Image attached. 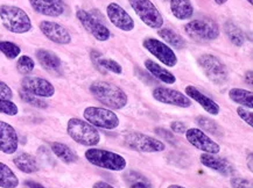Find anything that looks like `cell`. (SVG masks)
Returning <instances> with one entry per match:
<instances>
[{
	"label": "cell",
	"instance_id": "38",
	"mask_svg": "<svg viewBox=\"0 0 253 188\" xmlns=\"http://www.w3.org/2000/svg\"><path fill=\"white\" fill-rule=\"evenodd\" d=\"M232 188H252V183L244 178H232L230 180Z\"/></svg>",
	"mask_w": 253,
	"mask_h": 188
},
{
	"label": "cell",
	"instance_id": "23",
	"mask_svg": "<svg viewBox=\"0 0 253 188\" xmlns=\"http://www.w3.org/2000/svg\"><path fill=\"white\" fill-rule=\"evenodd\" d=\"M13 163H14V165L19 168V170L24 172V173L31 174L39 171V165L37 159H35L33 156L26 154V152H22V154L18 155L17 157H14Z\"/></svg>",
	"mask_w": 253,
	"mask_h": 188
},
{
	"label": "cell",
	"instance_id": "46",
	"mask_svg": "<svg viewBox=\"0 0 253 188\" xmlns=\"http://www.w3.org/2000/svg\"><path fill=\"white\" fill-rule=\"evenodd\" d=\"M167 188H186V187L181 186V185H170V186H168Z\"/></svg>",
	"mask_w": 253,
	"mask_h": 188
},
{
	"label": "cell",
	"instance_id": "8",
	"mask_svg": "<svg viewBox=\"0 0 253 188\" xmlns=\"http://www.w3.org/2000/svg\"><path fill=\"white\" fill-rule=\"evenodd\" d=\"M133 11L148 27L159 29L164 25V18L151 0H128Z\"/></svg>",
	"mask_w": 253,
	"mask_h": 188
},
{
	"label": "cell",
	"instance_id": "48",
	"mask_svg": "<svg viewBox=\"0 0 253 188\" xmlns=\"http://www.w3.org/2000/svg\"><path fill=\"white\" fill-rule=\"evenodd\" d=\"M248 1L250 2V4H252V2H253V0H248Z\"/></svg>",
	"mask_w": 253,
	"mask_h": 188
},
{
	"label": "cell",
	"instance_id": "10",
	"mask_svg": "<svg viewBox=\"0 0 253 188\" xmlns=\"http://www.w3.org/2000/svg\"><path fill=\"white\" fill-rule=\"evenodd\" d=\"M142 45L146 50H148L155 58H158L161 63L166 66L173 67L177 64V57L171 48L165 44L164 42L157 40V38H145Z\"/></svg>",
	"mask_w": 253,
	"mask_h": 188
},
{
	"label": "cell",
	"instance_id": "7",
	"mask_svg": "<svg viewBox=\"0 0 253 188\" xmlns=\"http://www.w3.org/2000/svg\"><path fill=\"white\" fill-rule=\"evenodd\" d=\"M84 119L96 128L112 130L119 125V118L116 113L102 107H86L83 113Z\"/></svg>",
	"mask_w": 253,
	"mask_h": 188
},
{
	"label": "cell",
	"instance_id": "27",
	"mask_svg": "<svg viewBox=\"0 0 253 188\" xmlns=\"http://www.w3.org/2000/svg\"><path fill=\"white\" fill-rule=\"evenodd\" d=\"M19 179L9 166L0 161V187L1 188H17Z\"/></svg>",
	"mask_w": 253,
	"mask_h": 188
},
{
	"label": "cell",
	"instance_id": "40",
	"mask_svg": "<svg viewBox=\"0 0 253 188\" xmlns=\"http://www.w3.org/2000/svg\"><path fill=\"white\" fill-rule=\"evenodd\" d=\"M170 129H171V132H175V134H186L187 131L186 125H183L182 122H178V121L171 122Z\"/></svg>",
	"mask_w": 253,
	"mask_h": 188
},
{
	"label": "cell",
	"instance_id": "36",
	"mask_svg": "<svg viewBox=\"0 0 253 188\" xmlns=\"http://www.w3.org/2000/svg\"><path fill=\"white\" fill-rule=\"evenodd\" d=\"M19 113L18 106L11 100L0 99V114H5L8 116H14Z\"/></svg>",
	"mask_w": 253,
	"mask_h": 188
},
{
	"label": "cell",
	"instance_id": "5",
	"mask_svg": "<svg viewBox=\"0 0 253 188\" xmlns=\"http://www.w3.org/2000/svg\"><path fill=\"white\" fill-rule=\"evenodd\" d=\"M184 31L191 40L203 43L216 40L219 36V27L210 19H197L184 26Z\"/></svg>",
	"mask_w": 253,
	"mask_h": 188
},
{
	"label": "cell",
	"instance_id": "47",
	"mask_svg": "<svg viewBox=\"0 0 253 188\" xmlns=\"http://www.w3.org/2000/svg\"><path fill=\"white\" fill-rule=\"evenodd\" d=\"M216 1V4H218V5H223V4H225L226 1H228V0H215Z\"/></svg>",
	"mask_w": 253,
	"mask_h": 188
},
{
	"label": "cell",
	"instance_id": "42",
	"mask_svg": "<svg viewBox=\"0 0 253 188\" xmlns=\"http://www.w3.org/2000/svg\"><path fill=\"white\" fill-rule=\"evenodd\" d=\"M92 188H115L113 186H111V185L105 183V181H97V183L93 184Z\"/></svg>",
	"mask_w": 253,
	"mask_h": 188
},
{
	"label": "cell",
	"instance_id": "21",
	"mask_svg": "<svg viewBox=\"0 0 253 188\" xmlns=\"http://www.w3.org/2000/svg\"><path fill=\"white\" fill-rule=\"evenodd\" d=\"M170 9L178 20H187L194 14V7L190 0H170Z\"/></svg>",
	"mask_w": 253,
	"mask_h": 188
},
{
	"label": "cell",
	"instance_id": "12",
	"mask_svg": "<svg viewBox=\"0 0 253 188\" xmlns=\"http://www.w3.org/2000/svg\"><path fill=\"white\" fill-rule=\"evenodd\" d=\"M184 135H186L187 141L189 142L194 148L203 151L204 154H211V155L219 154L220 151L219 144H217L215 141H212V139L210 138L203 130H201L200 128L187 129L186 134Z\"/></svg>",
	"mask_w": 253,
	"mask_h": 188
},
{
	"label": "cell",
	"instance_id": "22",
	"mask_svg": "<svg viewBox=\"0 0 253 188\" xmlns=\"http://www.w3.org/2000/svg\"><path fill=\"white\" fill-rule=\"evenodd\" d=\"M145 67L150 72L153 74L155 78H158L161 82L166 84H174L176 82V78L171 72H169L167 69H164L161 65H159L158 63H155L154 61L152 60H146L145 61Z\"/></svg>",
	"mask_w": 253,
	"mask_h": 188
},
{
	"label": "cell",
	"instance_id": "11",
	"mask_svg": "<svg viewBox=\"0 0 253 188\" xmlns=\"http://www.w3.org/2000/svg\"><path fill=\"white\" fill-rule=\"evenodd\" d=\"M76 17L84 28L92 35L96 40L100 42L108 41L110 38V31L103 22L93 17L91 13L84 11V9H77Z\"/></svg>",
	"mask_w": 253,
	"mask_h": 188
},
{
	"label": "cell",
	"instance_id": "44",
	"mask_svg": "<svg viewBox=\"0 0 253 188\" xmlns=\"http://www.w3.org/2000/svg\"><path fill=\"white\" fill-rule=\"evenodd\" d=\"M252 78H253V76H252V71H249V72L246 73V82H248V83L250 84V85H252V84H253Z\"/></svg>",
	"mask_w": 253,
	"mask_h": 188
},
{
	"label": "cell",
	"instance_id": "15",
	"mask_svg": "<svg viewBox=\"0 0 253 188\" xmlns=\"http://www.w3.org/2000/svg\"><path fill=\"white\" fill-rule=\"evenodd\" d=\"M106 13H108V18L112 22V25L121 31H131L134 28V21H133L131 15L121 5L111 2L108 5Z\"/></svg>",
	"mask_w": 253,
	"mask_h": 188
},
{
	"label": "cell",
	"instance_id": "17",
	"mask_svg": "<svg viewBox=\"0 0 253 188\" xmlns=\"http://www.w3.org/2000/svg\"><path fill=\"white\" fill-rule=\"evenodd\" d=\"M19 147V137L15 129L7 122L0 121V151L5 155L15 154Z\"/></svg>",
	"mask_w": 253,
	"mask_h": 188
},
{
	"label": "cell",
	"instance_id": "37",
	"mask_svg": "<svg viewBox=\"0 0 253 188\" xmlns=\"http://www.w3.org/2000/svg\"><path fill=\"white\" fill-rule=\"evenodd\" d=\"M237 113H238V115L241 116L243 121L248 123L250 127H253V113L251 109H248L245 108V107L239 106L238 108H237Z\"/></svg>",
	"mask_w": 253,
	"mask_h": 188
},
{
	"label": "cell",
	"instance_id": "19",
	"mask_svg": "<svg viewBox=\"0 0 253 188\" xmlns=\"http://www.w3.org/2000/svg\"><path fill=\"white\" fill-rule=\"evenodd\" d=\"M186 95L190 100H194L197 103H200L201 107L204 109V111L209 113L211 115H218L220 112L219 106L213 101L212 99H210L209 96H207L206 94H203L201 91L196 89L195 86H187L186 87Z\"/></svg>",
	"mask_w": 253,
	"mask_h": 188
},
{
	"label": "cell",
	"instance_id": "20",
	"mask_svg": "<svg viewBox=\"0 0 253 188\" xmlns=\"http://www.w3.org/2000/svg\"><path fill=\"white\" fill-rule=\"evenodd\" d=\"M201 163L208 168H211V170L218 172L222 176L229 177L235 172L233 166L229 163L228 160H225L224 158H218L215 155L211 154H203L200 157Z\"/></svg>",
	"mask_w": 253,
	"mask_h": 188
},
{
	"label": "cell",
	"instance_id": "43",
	"mask_svg": "<svg viewBox=\"0 0 253 188\" xmlns=\"http://www.w3.org/2000/svg\"><path fill=\"white\" fill-rule=\"evenodd\" d=\"M26 185H27L29 188H46L44 186H42L41 184L35 183V181H26Z\"/></svg>",
	"mask_w": 253,
	"mask_h": 188
},
{
	"label": "cell",
	"instance_id": "32",
	"mask_svg": "<svg viewBox=\"0 0 253 188\" xmlns=\"http://www.w3.org/2000/svg\"><path fill=\"white\" fill-rule=\"evenodd\" d=\"M0 51H1L8 60H14V58H17L19 55H20L21 49L19 45L13 43V42L1 41L0 42Z\"/></svg>",
	"mask_w": 253,
	"mask_h": 188
},
{
	"label": "cell",
	"instance_id": "25",
	"mask_svg": "<svg viewBox=\"0 0 253 188\" xmlns=\"http://www.w3.org/2000/svg\"><path fill=\"white\" fill-rule=\"evenodd\" d=\"M51 151L54 152V155L56 156L58 159H61L63 163L66 164H73L76 163L79 157L68 145L63 143H58V142H54L50 144Z\"/></svg>",
	"mask_w": 253,
	"mask_h": 188
},
{
	"label": "cell",
	"instance_id": "41",
	"mask_svg": "<svg viewBox=\"0 0 253 188\" xmlns=\"http://www.w3.org/2000/svg\"><path fill=\"white\" fill-rule=\"evenodd\" d=\"M155 131H157V134H158L159 136H161L162 138H166L168 142H173V141H175L173 132L169 131V130H166V129H160V128H158Z\"/></svg>",
	"mask_w": 253,
	"mask_h": 188
},
{
	"label": "cell",
	"instance_id": "4",
	"mask_svg": "<svg viewBox=\"0 0 253 188\" xmlns=\"http://www.w3.org/2000/svg\"><path fill=\"white\" fill-rule=\"evenodd\" d=\"M85 159L90 164L95 165L97 167L104 168V170L121 172L124 171L127 166V161L122 155L116 152L103 150V149L91 148L85 151Z\"/></svg>",
	"mask_w": 253,
	"mask_h": 188
},
{
	"label": "cell",
	"instance_id": "2",
	"mask_svg": "<svg viewBox=\"0 0 253 188\" xmlns=\"http://www.w3.org/2000/svg\"><path fill=\"white\" fill-rule=\"evenodd\" d=\"M67 131L70 138L84 147L92 148L100 142L98 129L84 120L73 118L68 121Z\"/></svg>",
	"mask_w": 253,
	"mask_h": 188
},
{
	"label": "cell",
	"instance_id": "29",
	"mask_svg": "<svg viewBox=\"0 0 253 188\" xmlns=\"http://www.w3.org/2000/svg\"><path fill=\"white\" fill-rule=\"evenodd\" d=\"M158 34L159 36L164 38V41H166L168 44L171 45V47L177 48V49H182V48L186 47V41H184L177 33L171 31V29H160V31H158Z\"/></svg>",
	"mask_w": 253,
	"mask_h": 188
},
{
	"label": "cell",
	"instance_id": "6",
	"mask_svg": "<svg viewBox=\"0 0 253 188\" xmlns=\"http://www.w3.org/2000/svg\"><path fill=\"white\" fill-rule=\"evenodd\" d=\"M199 64L208 79L215 85H223L229 78V71L225 64L213 55H202L199 58Z\"/></svg>",
	"mask_w": 253,
	"mask_h": 188
},
{
	"label": "cell",
	"instance_id": "24",
	"mask_svg": "<svg viewBox=\"0 0 253 188\" xmlns=\"http://www.w3.org/2000/svg\"><path fill=\"white\" fill-rule=\"evenodd\" d=\"M37 58L39 63L41 64V66L43 69L48 71H55L58 70L61 66V60L57 57V55H55L51 51L40 49L37 51Z\"/></svg>",
	"mask_w": 253,
	"mask_h": 188
},
{
	"label": "cell",
	"instance_id": "16",
	"mask_svg": "<svg viewBox=\"0 0 253 188\" xmlns=\"http://www.w3.org/2000/svg\"><path fill=\"white\" fill-rule=\"evenodd\" d=\"M40 29L42 34L46 36L48 40L57 44H69L71 42V36L69 31H67L63 26L56 24L53 21H42L40 24Z\"/></svg>",
	"mask_w": 253,
	"mask_h": 188
},
{
	"label": "cell",
	"instance_id": "34",
	"mask_svg": "<svg viewBox=\"0 0 253 188\" xmlns=\"http://www.w3.org/2000/svg\"><path fill=\"white\" fill-rule=\"evenodd\" d=\"M20 98L24 100L26 103H28V105H31V106L37 107V108H47V107H48L47 102H44L41 98H39V96H35L31 93L25 92L24 90L20 91Z\"/></svg>",
	"mask_w": 253,
	"mask_h": 188
},
{
	"label": "cell",
	"instance_id": "1",
	"mask_svg": "<svg viewBox=\"0 0 253 188\" xmlns=\"http://www.w3.org/2000/svg\"><path fill=\"white\" fill-rule=\"evenodd\" d=\"M90 92L104 106L111 109H123L127 105V94L121 87L106 82H95L90 86Z\"/></svg>",
	"mask_w": 253,
	"mask_h": 188
},
{
	"label": "cell",
	"instance_id": "26",
	"mask_svg": "<svg viewBox=\"0 0 253 188\" xmlns=\"http://www.w3.org/2000/svg\"><path fill=\"white\" fill-rule=\"evenodd\" d=\"M230 99L233 102L238 103L245 108L252 109L253 108V93L251 91L243 90V89H232L229 92Z\"/></svg>",
	"mask_w": 253,
	"mask_h": 188
},
{
	"label": "cell",
	"instance_id": "35",
	"mask_svg": "<svg viewBox=\"0 0 253 188\" xmlns=\"http://www.w3.org/2000/svg\"><path fill=\"white\" fill-rule=\"evenodd\" d=\"M196 123L201 127V130L203 131H209L211 134L218 135V125H216L215 121H211V120L204 118V116H201V118H197Z\"/></svg>",
	"mask_w": 253,
	"mask_h": 188
},
{
	"label": "cell",
	"instance_id": "31",
	"mask_svg": "<svg viewBox=\"0 0 253 188\" xmlns=\"http://www.w3.org/2000/svg\"><path fill=\"white\" fill-rule=\"evenodd\" d=\"M126 180H127L129 188H152L150 181L146 179L144 176L134 173V172H131L126 178Z\"/></svg>",
	"mask_w": 253,
	"mask_h": 188
},
{
	"label": "cell",
	"instance_id": "39",
	"mask_svg": "<svg viewBox=\"0 0 253 188\" xmlns=\"http://www.w3.org/2000/svg\"><path fill=\"white\" fill-rule=\"evenodd\" d=\"M13 98V92L7 84L0 80V99L11 100Z\"/></svg>",
	"mask_w": 253,
	"mask_h": 188
},
{
	"label": "cell",
	"instance_id": "14",
	"mask_svg": "<svg viewBox=\"0 0 253 188\" xmlns=\"http://www.w3.org/2000/svg\"><path fill=\"white\" fill-rule=\"evenodd\" d=\"M153 98L157 101L166 105L176 106L180 108H188L191 106V100L186 94H182L176 90L166 89V87H158L153 91Z\"/></svg>",
	"mask_w": 253,
	"mask_h": 188
},
{
	"label": "cell",
	"instance_id": "28",
	"mask_svg": "<svg viewBox=\"0 0 253 188\" xmlns=\"http://www.w3.org/2000/svg\"><path fill=\"white\" fill-rule=\"evenodd\" d=\"M91 60L97 66L102 67V69L111 71V72L117 74H121L123 72L121 64L117 63V62L113 60H105V58H102V55L97 53V51H92L91 53Z\"/></svg>",
	"mask_w": 253,
	"mask_h": 188
},
{
	"label": "cell",
	"instance_id": "45",
	"mask_svg": "<svg viewBox=\"0 0 253 188\" xmlns=\"http://www.w3.org/2000/svg\"><path fill=\"white\" fill-rule=\"evenodd\" d=\"M248 163H249V170L252 172V171H253V165H252V154H250V155H249Z\"/></svg>",
	"mask_w": 253,
	"mask_h": 188
},
{
	"label": "cell",
	"instance_id": "18",
	"mask_svg": "<svg viewBox=\"0 0 253 188\" xmlns=\"http://www.w3.org/2000/svg\"><path fill=\"white\" fill-rule=\"evenodd\" d=\"M35 12L47 17H60L64 12L63 0H29Z\"/></svg>",
	"mask_w": 253,
	"mask_h": 188
},
{
	"label": "cell",
	"instance_id": "13",
	"mask_svg": "<svg viewBox=\"0 0 253 188\" xmlns=\"http://www.w3.org/2000/svg\"><path fill=\"white\" fill-rule=\"evenodd\" d=\"M22 90L39 98H50L55 94V87L47 79L40 77L27 76L21 82Z\"/></svg>",
	"mask_w": 253,
	"mask_h": 188
},
{
	"label": "cell",
	"instance_id": "3",
	"mask_svg": "<svg viewBox=\"0 0 253 188\" xmlns=\"http://www.w3.org/2000/svg\"><path fill=\"white\" fill-rule=\"evenodd\" d=\"M0 19L4 27L12 33L24 34L32 29V21L28 14L17 6H0Z\"/></svg>",
	"mask_w": 253,
	"mask_h": 188
},
{
	"label": "cell",
	"instance_id": "9",
	"mask_svg": "<svg viewBox=\"0 0 253 188\" xmlns=\"http://www.w3.org/2000/svg\"><path fill=\"white\" fill-rule=\"evenodd\" d=\"M125 143L132 150H137L140 152H161L166 149L164 142L159 139L151 137V136L141 134V132H132L125 137Z\"/></svg>",
	"mask_w": 253,
	"mask_h": 188
},
{
	"label": "cell",
	"instance_id": "30",
	"mask_svg": "<svg viewBox=\"0 0 253 188\" xmlns=\"http://www.w3.org/2000/svg\"><path fill=\"white\" fill-rule=\"evenodd\" d=\"M224 31L226 36L229 37V40L231 41L233 44L237 45V47H242V45L244 44L245 42L244 33H243L242 29L237 27L235 24H232V22H225Z\"/></svg>",
	"mask_w": 253,
	"mask_h": 188
},
{
	"label": "cell",
	"instance_id": "33",
	"mask_svg": "<svg viewBox=\"0 0 253 188\" xmlns=\"http://www.w3.org/2000/svg\"><path fill=\"white\" fill-rule=\"evenodd\" d=\"M34 67L35 63L33 58L26 56V55L21 56L17 62V69L21 74H29L34 70Z\"/></svg>",
	"mask_w": 253,
	"mask_h": 188
}]
</instances>
